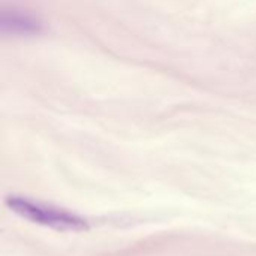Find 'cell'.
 I'll use <instances>...</instances> for the list:
<instances>
[{
  "label": "cell",
  "mask_w": 256,
  "mask_h": 256,
  "mask_svg": "<svg viewBox=\"0 0 256 256\" xmlns=\"http://www.w3.org/2000/svg\"><path fill=\"white\" fill-rule=\"evenodd\" d=\"M8 207L20 214L24 219L32 220L33 224L45 225L58 231H82L87 230V222L75 214L68 212L46 207L38 202H32L28 200H22L18 196H9L6 200Z\"/></svg>",
  "instance_id": "obj_1"
}]
</instances>
